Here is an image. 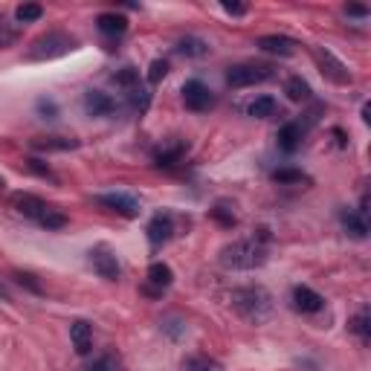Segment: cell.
I'll return each mask as SVG.
<instances>
[{
    "mask_svg": "<svg viewBox=\"0 0 371 371\" xmlns=\"http://www.w3.org/2000/svg\"><path fill=\"white\" fill-rule=\"evenodd\" d=\"M145 235H148V244H151L154 249H160V247L168 244L171 235H174V218H171L168 212H157V214H154V218L148 221Z\"/></svg>",
    "mask_w": 371,
    "mask_h": 371,
    "instance_id": "8",
    "label": "cell"
},
{
    "mask_svg": "<svg viewBox=\"0 0 371 371\" xmlns=\"http://www.w3.org/2000/svg\"><path fill=\"white\" fill-rule=\"evenodd\" d=\"M293 307H296L299 314H319V310L325 307V299L314 287L299 284V287H293Z\"/></svg>",
    "mask_w": 371,
    "mask_h": 371,
    "instance_id": "11",
    "label": "cell"
},
{
    "mask_svg": "<svg viewBox=\"0 0 371 371\" xmlns=\"http://www.w3.org/2000/svg\"><path fill=\"white\" fill-rule=\"evenodd\" d=\"M229 302L238 310V317H244L247 322H256V325L272 314V296L264 287H238V290H232Z\"/></svg>",
    "mask_w": 371,
    "mask_h": 371,
    "instance_id": "2",
    "label": "cell"
},
{
    "mask_svg": "<svg viewBox=\"0 0 371 371\" xmlns=\"http://www.w3.org/2000/svg\"><path fill=\"white\" fill-rule=\"evenodd\" d=\"M284 90H287V96H290L293 102H307L310 99V85L302 79V75H290Z\"/></svg>",
    "mask_w": 371,
    "mask_h": 371,
    "instance_id": "23",
    "label": "cell"
},
{
    "mask_svg": "<svg viewBox=\"0 0 371 371\" xmlns=\"http://www.w3.org/2000/svg\"><path fill=\"white\" fill-rule=\"evenodd\" d=\"M87 259H90V267H93L96 272H99V276H102L105 282H119L122 267H119V261H116V256H113V249H110V247H105V244L93 247V249L87 252Z\"/></svg>",
    "mask_w": 371,
    "mask_h": 371,
    "instance_id": "5",
    "label": "cell"
},
{
    "mask_svg": "<svg viewBox=\"0 0 371 371\" xmlns=\"http://www.w3.org/2000/svg\"><path fill=\"white\" fill-rule=\"evenodd\" d=\"M267 79H272V67H267V64H235L226 70L229 87H252Z\"/></svg>",
    "mask_w": 371,
    "mask_h": 371,
    "instance_id": "4",
    "label": "cell"
},
{
    "mask_svg": "<svg viewBox=\"0 0 371 371\" xmlns=\"http://www.w3.org/2000/svg\"><path fill=\"white\" fill-rule=\"evenodd\" d=\"M259 50L261 52H270V55L287 58V55L296 52V41H293V38H287V35H264V38H259Z\"/></svg>",
    "mask_w": 371,
    "mask_h": 371,
    "instance_id": "15",
    "label": "cell"
},
{
    "mask_svg": "<svg viewBox=\"0 0 371 371\" xmlns=\"http://www.w3.org/2000/svg\"><path fill=\"white\" fill-rule=\"evenodd\" d=\"M148 99H151V96H148L145 90H136V87L131 90V105H133L136 110H145V108H148Z\"/></svg>",
    "mask_w": 371,
    "mask_h": 371,
    "instance_id": "36",
    "label": "cell"
},
{
    "mask_svg": "<svg viewBox=\"0 0 371 371\" xmlns=\"http://www.w3.org/2000/svg\"><path fill=\"white\" fill-rule=\"evenodd\" d=\"M267 244H270V229H259L252 238H241L232 241L221 249L218 261L226 270H256L261 264H267Z\"/></svg>",
    "mask_w": 371,
    "mask_h": 371,
    "instance_id": "1",
    "label": "cell"
},
{
    "mask_svg": "<svg viewBox=\"0 0 371 371\" xmlns=\"http://www.w3.org/2000/svg\"><path fill=\"white\" fill-rule=\"evenodd\" d=\"M0 299H3V302H9V290H6L3 284H0Z\"/></svg>",
    "mask_w": 371,
    "mask_h": 371,
    "instance_id": "41",
    "label": "cell"
},
{
    "mask_svg": "<svg viewBox=\"0 0 371 371\" xmlns=\"http://www.w3.org/2000/svg\"><path fill=\"white\" fill-rule=\"evenodd\" d=\"M180 93H183L186 108H189V110H194V113H203V110H209V108L214 105V93H212L203 82H198V79L186 82Z\"/></svg>",
    "mask_w": 371,
    "mask_h": 371,
    "instance_id": "7",
    "label": "cell"
},
{
    "mask_svg": "<svg viewBox=\"0 0 371 371\" xmlns=\"http://www.w3.org/2000/svg\"><path fill=\"white\" fill-rule=\"evenodd\" d=\"M27 168L32 171V174H38V177H44V180H55V174L50 171V166L47 163H41V160H27Z\"/></svg>",
    "mask_w": 371,
    "mask_h": 371,
    "instance_id": "33",
    "label": "cell"
},
{
    "mask_svg": "<svg viewBox=\"0 0 371 371\" xmlns=\"http://www.w3.org/2000/svg\"><path fill=\"white\" fill-rule=\"evenodd\" d=\"M209 214H212V218H214V221H218L221 226H226V229H232V226H235V224H238V218H235V212H232V209H229V203H214V206L209 209Z\"/></svg>",
    "mask_w": 371,
    "mask_h": 371,
    "instance_id": "26",
    "label": "cell"
},
{
    "mask_svg": "<svg viewBox=\"0 0 371 371\" xmlns=\"http://www.w3.org/2000/svg\"><path fill=\"white\" fill-rule=\"evenodd\" d=\"M276 110H279V102L272 96H259L249 105V116H256V119H270V116H276Z\"/></svg>",
    "mask_w": 371,
    "mask_h": 371,
    "instance_id": "22",
    "label": "cell"
},
{
    "mask_svg": "<svg viewBox=\"0 0 371 371\" xmlns=\"http://www.w3.org/2000/svg\"><path fill=\"white\" fill-rule=\"evenodd\" d=\"M163 330L171 337V340H180L183 334H186V322L183 319H177V317H168L166 322H163Z\"/></svg>",
    "mask_w": 371,
    "mask_h": 371,
    "instance_id": "32",
    "label": "cell"
},
{
    "mask_svg": "<svg viewBox=\"0 0 371 371\" xmlns=\"http://www.w3.org/2000/svg\"><path fill=\"white\" fill-rule=\"evenodd\" d=\"M12 206H15L17 212H21L24 218H32V221H38V218H41V214L50 209L41 198H35V194H24V191H17V194H15V198H12Z\"/></svg>",
    "mask_w": 371,
    "mask_h": 371,
    "instance_id": "14",
    "label": "cell"
},
{
    "mask_svg": "<svg viewBox=\"0 0 371 371\" xmlns=\"http://www.w3.org/2000/svg\"><path fill=\"white\" fill-rule=\"evenodd\" d=\"M272 180H276V183H305L307 180V174L302 171V168H276V171H272Z\"/></svg>",
    "mask_w": 371,
    "mask_h": 371,
    "instance_id": "29",
    "label": "cell"
},
{
    "mask_svg": "<svg viewBox=\"0 0 371 371\" xmlns=\"http://www.w3.org/2000/svg\"><path fill=\"white\" fill-rule=\"evenodd\" d=\"M221 6H224V12H226V15H244V12H247V6H244V3H229V0H224Z\"/></svg>",
    "mask_w": 371,
    "mask_h": 371,
    "instance_id": "38",
    "label": "cell"
},
{
    "mask_svg": "<svg viewBox=\"0 0 371 371\" xmlns=\"http://www.w3.org/2000/svg\"><path fill=\"white\" fill-rule=\"evenodd\" d=\"M70 340H73V348H75V354H79V357L90 354V348H93V328H90V322L75 319L70 325Z\"/></svg>",
    "mask_w": 371,
    "mask_h": 371,
    "instance_id": "13",
    "label": "cell"
},
{
    "mask_svg": "<svg viewBox=\"0 0 371 371\" xmlns=\"http://www.w3.org/2000/svg\"><path fill=\"white\" fill-rule=\"evenodd\" d=\"M38 224H41L44 229H50V232H52V229H64V226H67V214L55 212V209L50 206V209L41 214V218H38Z\"/></svg>",
    "mask_w": 371,
    "mask_h": 371,
    "instance_id": "28",
    "label": "cell"
},
{
    "mask_svg": "<svg viewBox=\"0 0 371 371\" xmlns=\"http://www.w3.org/2000/svg\"><path fill=\"white\" fill-rule=\"evenodd\" d=\"M85 110L90 116H108V113L116 110V102L110 99L108 93H102V90H87L85 93Z\"/></svg>",
    "mask_w": 371,
    "mask_h": 371,
    "instance_id": "18",
    "label": "cell"
},
{
    "mask_svg": "<svg viewBox=\"0 0 371 371\" xmlns=\"http://www.w3.org/2000/svg\"><path fill=\"white\" fill-rule=\"evenodd\" d=\"M166 73H168V61H166V58H154L151 67H148V82H151V85L163 82V79H166Z\"/></svg>",
    "mask_w": 371,
    "mask_h": 371,
    "instance_id": "30",
    "label": "cell"
},
{
    "mask_svg": "<svg viewBox=\"0 0 371 371\" xmlns=\"http://www.w3.org/2000/svg\"><path fill=\"white\" fill-rule=\"evenodd\" d=\"M171 282H174V270L168 264H163V261H154L148 267L145 293H148V296H163V293L171 287Z\"/></svg>",
    "mask_w": 371,
    "mask_h": 371,
    "instance_id": "10",
    "label": "cell"
},
{
    "mask_svg": "<svg viewBox=\"0 0 371 371\" xmlns=\"http://www.w3.org/2000/svg\"><path fill=\"white\" fill-rule=\"evenodd\" d=\"M38 116H41V119H55L58 116V105L52 102V99H38Z\"/></svg>",
    "mask_w": 371,
    "mask_h": 371,
    "instance_id": "34",
    "label": "cell"
},
{
    "mask_svg": "<svg viewBox=\"0 0 371 371\" xmlns=\"http://www.w3.org/2000/svg\"><path fill=\"white\" fill-rule=\"evenodd\" d=\"M15 279H17V284H21V287H29L32 293H41V284H38L35 276H29V272H15Z\"/></svg>",
    "mask_w": 371,
    "mask_h": 371,
    "instance_id": "37",
    "label": "cell"
},
{
    "mask_svg": "<svg viewBox=\"0 0 371 371\" xmlns=\"http://www.w3.org/2000/svg\"><path fill=\"white\" fill-rule=\"evenodd\" d=\"M113 82L119 85V87L133 90L136 85H140V70H136V67H122V70H116V73H113Z\"/></svg>",
    "mask_w": 371,
    "mask_h": 371,
    "instance_id": "27",
    "label": "cell"
},
{
    "mask_svg": "<svg viewBox=\"0 0 371 371\" xmlns=\"http://www.w3.org/2000/svg\"><path fill=\"white\" fill-rule=\"evenodd\" d=\"M305 131H307V125H302V122H287L282 131H279V148L284 151V154H293L299 145H302V140H305Z\"/></svg>",
    "mask_w": 371,
    "mask_h": 371,
    "instance_id": "16",
    "label": "cell"
},
{
    "mask_svg": "<svg viewBox=\"0 0 371 371\" xmlns=\"http://www.w3.org/2000/svg\"><path fill=\"white\" fill-rule=\"evenodd\" d=\"M3 186H6V180H3V177H0V191H3Z\"/></svg>",
    "mask_w": 371,
    "mask_h": 371,
    "instance_id": "42",
    "label": "cell"
},
{
    "mask_svg": "<svg viewBox=\"0 0 371 371\" xmlns=\"http://www.w3.org/2000/svg\"><path fill=\"white\" fill-rule=\"evenodd\" d=\"M96 203L99 206H105V209H110V212H116V214H122V218H136L143 209H140V201L133 198V194H128V191H108V194H99L96 198Z\"/></svg>",
    "mask_w": 371,
    "mask_h": 371,
    "instance_id": "6",
    "label": "cell"
},
{
    "mask_svg": "<svg viewBox=\"0 0 371 371\" xmlns=\"http://www.w3.org/2000/svg\"><path fill=\"white\" fill-rule=\"evenodd\" d=\"M363 122H371V108L363 105Z\"/></svg>",
    "mask_w": 371,
    "mask_h": 371,
    "instance_id": "40",
    "label": "cell"
},
{
    "mask_svg": "<svg viewBox=\"0 0 371 371\" xmlns=\"http://www.w3.org/2000/svg\"><path fill=\"white\" fill-rule=\"evenodd\" d=\"M32 148H38V151H70V148H79V140H67V136H38V140H32Z\"/></svg>",
    "mask_w": 371,
    "mask_h": 371,
    "instance_id": "20",
    "label": "cell"
},
{
    "mask_svg": "<svg viewBox=\"0 0 371 371\" xmlns=\"http://www.w3.org/2000/svg\"><path fill=\"white\" fill-rule=\"evenodd\" d=\"M345 15H351V17H365L368 9L365 6H345Z\"/></svg>",
    "mask_w": 371,
    "mask_h": 371,
    "instance_id": "39",
    "label": "cell"
},
{
    "mask_svg": "<svg viewBox=\"0 0 371 371\" xmlns=\"http://www.w3.org/2000/svg\"><path fill=\"white\" fill-rule=\"evenodd\" d=\"M96 27H99V32H102L105 38H122L125 29H128V21H125V15L102 12L99 17H96Z\"/></svg>",
    "mask_w": 371,
    "mask_h": 371,
    "instance_id": "19",
    "label": "cell"
},
{
    "mask_svg": "<svg viewBox=\"0 0 371 371\" xmlns=\"http://www.w3.org/2000/svg\"><path fill=\"white\" fill-rule=\"evenodd\" d=\"M75 47V41L64 32H47L41 38H35L27 58L29 61H50V58H58V55H67L70 50Z\"/></svg>",
    "mask_w": 371,
    "mask_h": 371,
    "instance_id": "3",
    "label": "cell"
},
{
    "mask_svg": "<svg viewBox=\"0 0 371 371\" xmlns=\"http://www.w3.org/2000/svg\"><path fill=\"white\" fill-rule=\"evenodd\" d=\"M351 330L360 337V342L363 345H368V340H371V325H368V307H363L360 314L351 319Z\"/></svg>",
    "mask_w": 371,
    "mask_h": 371,
    "instance_id": "25",
    "label": "cell"
},
{
    "mask_svg": "<svg viewBox=\"0 0 371 371\" xmlns=\"http://www.w3.org/2000/svg\"><path fill=\"white\" fill-rule=\"evenodd\" d=\"M317 61H319V67H322V75H328L334 85H348L351 82V73H348V67L340 61V58L330 52V50H325V47H319L317 52Z\"/></svg>",
    "mask_w": 371,
    "mask_h": 371,
    "instance_id": "9",
    "label": "cell"
},
{
    "mask_svg": "<svg viewBox=\"0 0 371 371\" xmlns=\"http://www.w3.org/2000/svg\"><path fill=\"white\" fill-rule=\"evenodd\" d=\"M41 15H44V9L38 3H24V6H17V12H15L17 21H38Z\"/></svg>",
    "mask_w": 371,
    "mask_h": 371,
    "instance_id": "31",
    "label": "cell"
},
{
    "mask_svg": "<svg viewBox=\"0 0 371 371\" xmlns=\"http://www.w3.org/2000/svg\"><path fill=\"white\" fill-rule=\"evenodd\" d=\"M177 52L186 55V58H203L209 52V44L203 41V38H198V35H186V38H180V41H177Z\"/></svg>",
    "mask_w": 371,
    "mask_h": 371,
    "instance_id": "21",
    "label": "cell"
},
{
    "mask_svg": "<svg viewBox=\"0 0 371 371\" xmlns=\"http://www.w3.org/2000/svg\"><path fill=\"white\" fill-rule=\"evenodd\" d=\"M186 151H189V145L186 143H166L163 148H157L154 151V163H157L160 168H171V166H177L183 157H186Z\"/></svg>",
    "mask_w": 371,
    "mask_h": 371,
    "instance_id": "17",
    "label": "cell"
},
{
    "mask_svg": "<svg viewBox=\"0 0 371 371\" xmlns=\"http://www.w3.org/2000/svg\"><path fill=\"white\" fill-rule=\"evenodd\" d=\"M183 371H224V368H221L218 360H212L206 354H194V357H189L183 363Z\"/></svg>",
    "mask_w": 371,
    "mask_h": 371,
    "instance_id": "24",
    "label": "cell"
},
{
    "mask_svg": "<svg viewBox=\"0 0 371 371\" xmlns=\"http://www.w3.org/2000/svg\"><path fill=\"white\" fill-rule=\"evenodd\" d=\"M85 371H116V360L105 354V357H99V360H93Z\"/></svg>",
    "mask_w": 371,
    "mask_h": 371,
    "instance_id": "35",
    "label": "cell"
},
{
    "mask_svg": "<svg viewBox=\"0 0 371 371\" xmlns=\"http://www.w3.org/2000/svg\"><path fill=\"white\" fill-rule=\"evenodd\" d=\"M340 224L354 241H365L368 238V224H365V214H360L357 209H342L340 212Z\"/></svg>",
    "mask_w": 371,
    "mask_h": 371,
    "instance_id": "12",
    "label": "cell"
}]
</instances>
